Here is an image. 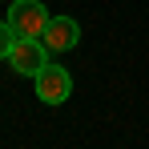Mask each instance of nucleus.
I'll list each match as a JSON object with an SVG mask.
<instances>
[{
	"label": "nucleus",
	"instance_id": "f257e3e1",
	"mask_svg": "<svg viewBox=\"0 0 149 149\" xmlns=\"http://www.w3.org/2000/svg\"><path fill=\"white\" fill-rule=\"evenodd\" d=\"M45 40L40 36H16V45H12V52H8V65H12V73L20 77H36L49 61H45Z\"/></svg>",
	"mask_w": 149,
	"mask_h": 149
},
{
	"label": "nucleus",
	"instance_id": "20e7f679",
	"mask_svg": "<svg viewBox=\"0 0 149 149\" xmlns=\"http://www.w3.org/2000/svg\"><path fill=\"white\" fill-rule=\"evenodd\" d=\"M40 40H45L49 52H69V49H77V40H81V24H77L73 16H49Z\"/></svg>",
	"mask_w": 149,
	"mask_h": 149
},
{
	"label": "nucleus",
	"instance_id": "f03ea898",
	"mask_svg": "<svg viewBox=\"0 0 149 149\" xmlns=\"http://www.w3.org/2000/svg\"><path fill=\"white\" fill-rule=\"evenodd\" d=\"M32 81H36V97L45 101V105H65L69 93H73V77H69V69H61V65H52V61L32 77Z\"/></svg>",
	"mask_w": 149,
	"mask_h": 149
},
{
	"label": "nucleus",
	"instance_id": "7ed1b4c3",
	"mask_svg": "<svg viewBox=\"0 0 149 149\" xmlns=\"http://www.w3.org/2000/svg\"><path fill=\"white\" fill-rule=\"evenodd\" d=\"M8 24H12L16 36H40L45 24H49V12H45L40 0H12V8H8Z\"/></svg>",
	"mask_w": 149,
	"mask_h": 149
},
{
	"label": "nucleus",
	"instance_id": "39448f33",
	"mask_svg": "<svg viewBox=\"0 0 149 149\" xmlns=\"http://www.w3.org/2000/svg\"><path fill=\"white\" fill-rule=\"evenodd\" d=\"M12 45H16V32H12V24H8V20H0V61H8Z\"/></svg>",
	"mask_w": 149,
	"mask_h": 149
}]
</instances>
